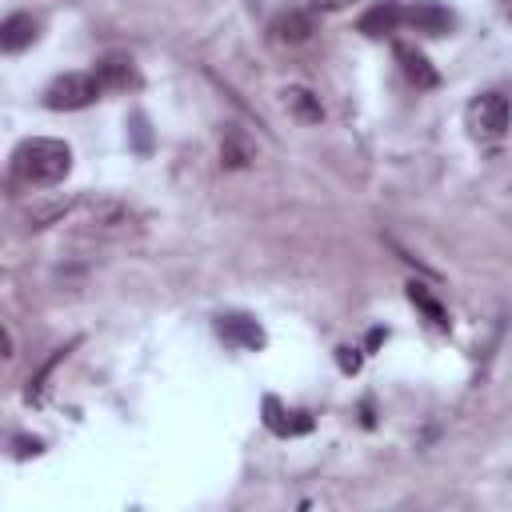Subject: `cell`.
<instances>
[{
  "label": "cell",
  "instance_id": "obj_8",
  "mask_svg": "<svg viewBox=\"0 0 512 512\" xmlns=\"http://www.w3.org/2000/svg\"><path fill=\"white\" fill-rule=\"evenodd\" d=\"M36 36H40V20H36L32 12H12V16L0 24V44H4V52H24Z\"/></svg>",
  "mask_w": 512,
  "mask_h": 512
},
{
  "label": "cell",
  "instance_id": "obj_2",
  "mask_svg": "<svg viewBox=\"0 0 512 512\" xmlns=\"http://www.w3.org/2000/svg\"><path fill=\"white\" fill-rule=\"evenodd\" d=\"M100 80L96 72H64L56 76L48 88H44V104L52 112H76V108H88L96 96H100Z\"/></svg>",
  "mask_w": 512,
  "mask_h": 512
},
{
  "label": "cell",
  "instance_id": "obj_9",
  "mask_svg": "<svg viewBox=\"0 0 512 512\" xmlns=\"http://www.w3.org/2000/svg\"><path fill=\"white\" fill-rule=\"evenodd\" d=\"M396 60H400L404 76H408L416 88H436V84H440V72L428 64V56H424L420 48H412V44H396Z\"/></svg>",
  "mask_w": 512,
  "mask_h": 512
},
{
  "label": "cell",
  "instance_id": "obj_3",
  "mask_svg": "<svg viewBox=\"0 0 512 512\" xmlns=\"http://www.w3.org/2000/svg\"><path fill=\"white\" fill-rule=\"evenodd\" d=\"M464 120H468V132H472L476 140H500V136L508 132V120H512L508 96H504V92H480V96L468 104Z\"/></svg>",
  "mask_w": 512,
  "mask_h": 512
},
{
  "label": "cell",
  "instance_id": "obj_19",
  "mask_svg": "<svg viewBox=\"0 0 512 512\" xmlns=\"http://www.w3.org/2000/svg\"><path fill=\"white\" fill-rule=\"evenodd\" d=\"M16 444H20V456H28V452L36 456L40 452V440H16Z\"/></svg>",
  "mask_w": 512,
  "mask_h": 512
},
{
  "label": "cell",
  "instance_id": "obj_1",
  "mask_svg": "<svg viewBox=\"0 0 512 512\" xmlns=\"http://www.w3.org/2000/svg\"><path fill=\"white\" fill-rule=\"evenodd\" d=\"M12 172L24 184H60L72 172V148L52 136H32L20 140L12 152Z\"/></svg>",
  "mask_w": 512,
  "mask_h": 512
},
{
  "label": "cell",
  "instance_id": "obj_12",
  "mask_svg": "<svg viewBox=\"0 0 512 512\" xmlns=\"http://www.w3.org/2000/svg\"><path fill=\"white\" fill-rule=\"evenodd\" d=\"M284 108H288L296 120H304V124H320V116H324L320 96H312V92L300 88V84H288V88H284Z\"/></svg>",
  "mask_w": 512,
  "mask_h": 512
},
{
  "label": "cell",
  "instance_id": "obj_7",
  "mask_svg": "<svg viewBox=\"0 0 512 512\" xmlns=\"http://www.w3.org/2000/svg\"><path fill=\"white\" fill-rule=\"evenodd\" d=\"M216 328H220V336L228 340V344H236V348H248V352H256V348H264V328L252 320V316H244V312H228V316H220L216 320Z\"/></svg>",
  "mask_w": 512,
  "mask_h": 512
},
{
  "label": "cell",
  "instance_id": "obj_5",
  "mask_svg": "<svg viewBox=\"0 0 512 512\" xmlns=\"http://www.w3.org/2000/svg\"><path fill=\"white\" fill-rule=\"evenodd\" d=\"M308 36H312V16L300 12V8L276 12V16L268 20V40H272L276 48H296V44H304Z\"/></svg>",
  "mask_w": 512,
  "mask_h": 512
},
{
  "label": "cell",
  "instance_id": "obj_4",
  "mask_svg": "<svg viewBox=\"0 0 512 512\" xmlns=\"http://www.w3.org/2000/svg\"><path fill=\"white\" fill-rule=\"evenodd\" d=\"M404 24L424 32V36H444V32H452L456 16H452V8H444L436 0H416V4L404 8Z\"/></svg>",
  "mask_w": 512,
  "mask_h": 512
},
{
  "label": "cell",
  "instance_id": "obj_18",
  "mask_svg": "<svg viewBox=\"0 0 512 512\" xmlns=\"http://www.w3.org/2000/svg\"><path fill=\"white\" fill-rule=\"evenodd\" d=\"M132 128H136V140H140V152H148V124H144V116H136V120H132Z\"/></svg>",
  "mask_w": 512,
  "mask_h": 512
},
{
  "label": "cell",
  "instance_id": "obj_6",
  "mask_svg": "<svg viewBox=\"0 0 512 512\" xmlns=\"http://www.w3.org/2000/svg\"><path fill=\"white\" fill-rule=\"evenodd\" d=\"M92 72H96V80H100L104 92H128V88L140 84L136 64H132V56H124V52H108V56H100Z\"/></svg>",
  "mask_w": 512,
  "mask_h": 512
},
{
  "label": "cell",
  "instance_id": "obj_14",
  "mask_svg": "<svg viewBox=\"0 0 512 512\" xmlns=\"http://www.w3.org/2000/svg\"><path fill=\"white\" fill-rule=\"evenodd\" d=\"M124 224H128V212H124L116 200H108V204L92 208V228H100V232H120Z\"/></svg>",
  "mask_w": 512,
  "mask_h": 512
},
{
  "label": "cell",
  "instance_id": "obj_20",
  "mask_svg": "<svg viewBox=\"0 0 512 512\" xmlns=\"http://www.w3.org/2000/svg\"><path fill=\"white\" fill-rule=\"evenodd\" d=\"M508 12H512V8H508Z\"/></svg>",
  "mask_w": 512,
  "mask_h": 512
},
{
  "label": "cell",
  "instance_id": "obj_13",
  "mask_svg": "<svg viewBox=\"0 0 512 512\" xmlns=\"http://www.w3.org/2000/svg\"><path fill=\"white\" fill-rule=\"evenodd\" d=\"M408 300H412V304H416V308H420L436 328H448V312L440 308V300H436L424 284H416V280H412V284H408Z\"/></svg>",
  "mask_w": 512,
  "mask_h": 512
},
{
  "label": "cell",
  "instance_id": "obj_15",
  "mask_svg": "<svg viewBox=\"0 0 512 512\" xmlns=\"http://www.w3.org/2000/svg\"><path fill=\"white\" fill-rule=\"evenodd\" d=\"M68 208H72L68 200H52V204H44V208H32V212L24 216V220H28L24 228H32V232H40V228H48V224H56V220H60V216H64Z\"/></svg>",
  "mask_w": 512,
  "mask_h": 512
},
{
  "label": "cell",
  "instance_id": "obj_10",
  "mask_svg": "<svg viewBox=\"0 0 512 512\" xmlns=\"http://www.w3.org/2000/svg\"><path fill=\"white\" fill-rule=\"evenodd\" d=\"M264 424L276 432V436H296V432H308L312 428V416L308 412H280L276 396L264 400Z\"/></svg>",
  "mask_w": 512,
  "mask_h": 512
},
{
  "label": "cell",
  "instance_id": "obj_16",
  "mask_svg": "<svg viewBox=\"0 0 512 512\" xmlns=\"http://www.w3.org/2000/svg\"><path fill=\"white\" fill-rule=\"evenodd\" d=\"M336 364H340V372H360V348H336Z\"/></svg>",
  "mask_w": 512,
  "mask_h": 512
},
{
  "label": "cell",
  "instance_id": "obj_17",
  "mask_svg": "<svg viewBox=\"0 0 512 512\" xmlns=\"http://www.w3.org/2000/svg\"><path fill=\"white\" fill-rule=\"evenodd\" d=\"M352 0H312V8L316 12H340V8H348Z\"/></svg>",
  "mask_w": 512,
  "mask_h": 512
},
{
  "label": "cell",
  "instance_id": "obj_11",
  "mask_svg": "<svg viewBox=\"0 0 512 512\" xmlns=\"http://www.w3.org/2000/svg\"><path fill=\"white\" fill-rule=\"evenodd\" d=\"M400 20H404V8L392 4V0H384V4H376V8H368V12L360 16V32H364V36H388Z\"/></svg>",
  "mask_w": 512,
  "mask_h": 512
}]
</instances>
